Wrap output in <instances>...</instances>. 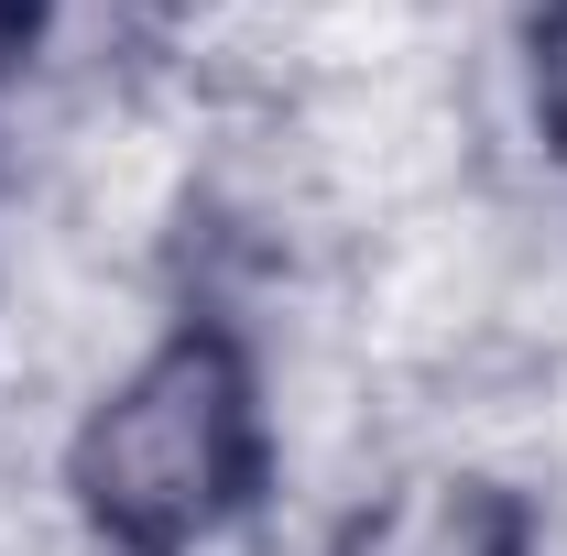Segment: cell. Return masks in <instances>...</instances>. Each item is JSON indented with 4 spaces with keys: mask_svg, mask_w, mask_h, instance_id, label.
<instances>
[{
    "mask_svg": "<svg viewBox=\"0 0 567 556\" xmlns=\"http://www.w3.org/2000/svg\"><path fill=\"white\" fill-rule=\"evenodd\" d=\"M524 66H535V132H546V153L567 164V0L535 11V55H524Z\"/></svg>",
    "mask_w": 567,
    "mask_h": 556,
    "instance_id": "3957f363",
    "label": "cell"
},
{
    "mask_svg": "<svg viewBox=\"0 0 567 556\" xmlns=\"http://www.w3.org/2000/svg\"><path fill=\"white\" fill-rule=\"evenodd\" d=\"M251 470H262V382L208 328L153 339L66 425L76 513L132 556H197L208 535H229V513L251 502Z\"/></svg>",
    "mask_w": 567,
    "mask_h": 556,
    "instance_id": "6da1fadb",
    "label": "cell"
},
{
    "mask_svg": "<svg viewBox=\"0 0 567 556\" xmlns=\"http://www.w3.org/2000/svg\"><path fill=\"white\" fill-rule=\"evenodd\" d=\"M22 22H33V0H0V66H11V44H22Z\"/></svg>",
    "mask_w": 567,
    "mask_h": 556,
    "instance_id": "277c9868",
    "label": "cell"
},
{
    "mask_svg": "<svg viewBox=\"0 0 567 556\" xmlns=\"http://www.w3.org/2000/svg\"><path fill=\"white\" fill-rule=\"evenodd\" d=\"M197 175H208V153H197V132H186L175 110H153V99H99V110L76 121L66 164H55V240L87 251V262H110V274H142V262L186 229Z\"/></svg>",
    "mask_w": 567,
    "mask_h": 556,
    "instance_id": "7a4b0ae2",
    "label": "cell"
}]
</instances>
